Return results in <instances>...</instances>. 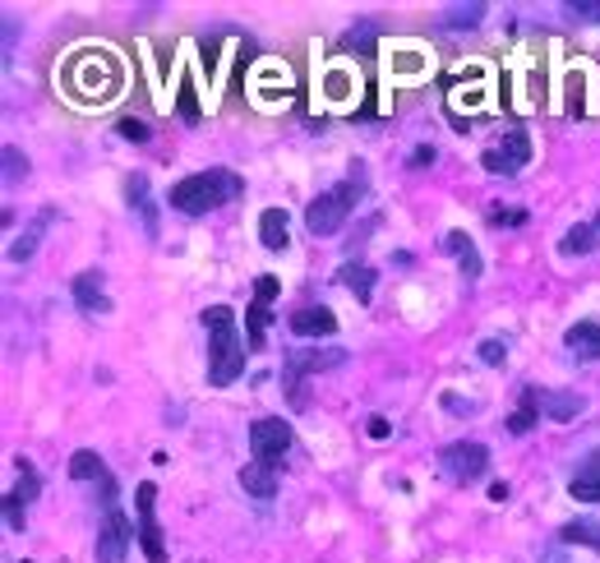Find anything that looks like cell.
<instances>
[{"instance_id": "11", "label": "cell", "mask_w": 600, "mask_h": 563, "mask_svg": "<svg viewBox=\"0 0 600 563\" xmlns=\"http://www.w3.org/2000/svg\"><path fill=\"white\" fill-rule=\"evenodd\" d=\"M37 490H42V480H37V472L28 467V462H19V485L5 494V517L14 531H24V509L37 499Z\"/></svg>"}, {"instance_id": "19", "label": "cell", "mask_w": 600, "mask_h": 563, "mask_svg": "<svg viewBox=\"0 0 600 563\" xmlns=\"http://www.w3.org/2000/svg\"><path fill=\"white\" fill-rule=\"evenodd\" d=\"M74 301H79V309H88V315H107L111 301L102 296V273H79V278H74Z\"/></svg>"}, {"instance_id": "33", "label": "cell", "mask_w": 600, "mask_h": 563, "mask_svg": "<svg viewBox=\"0 0 600 563\" xmlns=\"http://www.w3.org/2000/svg\"><path fill=\"white\" fill-rule=\"evenodd\" d=\"M389 430H393V425L383 416H370V439H389Z\"/></svg>"}, {"instance_id": "10", "label": "cell", "mask_w": 600, "mask_h": 563, "mask_svg": "<svg viewBox=\"0 0 600 563\" xmlns=\"http://www.w3.org/2000/svg\"><path fill=\"white\" fill-rule=\"evenodd\" d=\"M527 397L540 416H550V420H573V416H583L587 412V397L583 393H564V388H527Z\"/></svg>"}, {"instance_id": "8", "label": "cell", "mask_w": 600, "mask_h": 563, "mask_svg": "<svg viewBox=\"0 0 600 563\" xmlns=\"http://www.w3.org/2000/svg\"><path fill=\"white\" fill-rule=\"evenodd\" d=\"M134 509H139V546L148 554V563H167V546H162V527L152 509H158V485L144 480L139 490H134Z\"/></svg>"}, {"instance_id": "23", "label": "cell", "mask_w": 600, "mask_h": 563, "mask_svg": "<svg viewBox=\"0 0 600 563\" xmlns=\"http://www.w3.org/2000/svg\"><path fill=\"white\" fill-rule=\"evenodd\" d=\"M480 19H486V5L472 0V5H449L443 10V28H476Z\"/></svg>"}, {"instance_id": "17", "label": "cell", "mask_w": 600, "mask_h": 563, "mask_svg": "<svg viewBox=\"0 0 600 563\" xmlns=\"http://www.w3.org/2000/svg\"><path fill=\"white\" fill-rule=\"evenodd\" d=\"M241 490L255 494V499H273L278 494V467H268V462H245V467H241Z\"/></svg>"}, {"instance_id": "29", "label": "cell", "mask_w": 600, "mask_h": 563, "mask_svg": "<svg viewBox=\"0 0 600 563\" xmlns=\"http://www.w3.org/2000/svg\"><path fill=\"white\" fill-rule=\"evenodd\" d=\"M476 356L486 360V365H503V360H509V346H503L499 338H486V342L476 346Z\"/></svg>"}, {"instance_id": "22", "label": "cell", "mask_w": 600, "mask_h": 563, "mask_svg": "<svg viewBox=\"0 0 600 563\" xmlns=\"http://www.w3.org/2000/svg\"><path fill=\"white\" fill-rule=\"evenodd\" d=\"M70 476H74V480H111V472L102 467V457L88 453V449H79V453L70 457Z\"/></svg>"}, {"instance_id": "25", "label": "cell", "mask_w": 600, "mask_h": 563, "mask_svg": "<svg viewBox=\"0 0 600 563\" xmlns=\"http://www.w3.org/2000/svg\"><path fill=\"white\" fill-rule=\"evenodd\" d=\"M568 540V546H591V550H600V527L596 522H568L564 531H559Z\"/></svg>"}, {"instance_id": "3", "label": "cell", "mask_w": 600, "mask_h": 563, "mask_svg": "<svg viewBox=\"0 0 600 563\" xmlns=\"http://www.w3.org/2000/svg\"><path fill=\"white\" fill-rule=\"evenodd\" d=\"M360 194H365V171H352V176H346L342 185L315 194V204L305 208V227H309V236H333V231H342V222L356 212Z\"/></svg>"}, {"instance_id": "34", "label": "cell", "mask_w": 600, "mask_h": 563, "mask_svg": "<svg viewBox=\"0 0 600 563\" xmlns=\"http://www.w3.org/2000/svg\"><path fill=\"white\" fill-rule=\"evenodd\" d=\"M14 37H19V28H14V19H5V61L14 56Z\"/></svg>"}, {"instance_id": "2", "label": "cell", "mask_w": 600, "mask_h": 563, "mask_svg": "<svg viewBox=\"0 0 600 563\" xmlns=\"http://www.w3.org/2000/svg\"><path fill=\"white\" fill-rule=\"evenodd\" d=\"M245 194V181L236 176V171L226 167H208V171H195V176H185L171 185V208L185 212V218H199V212H212L222 204H236Z\"/></svg>"}, {"instance_id": "21", "label": "cell", "mask_w": 600, "mask_h": 563, "mask_svg": "<svg viewBox=\"0 0 600 563\" xmlns=\"http://www.w3.org/2000/svg\"><path fill=\"white\" fill-rule=\"evenodd\" d=\"M338 278L346 282V291H352V296H356L360 305H370V301H375V273H370L365 264H346Z\"/></svg>"}, {"instance_id": "26", "label": "cell", "mask_w": 600, "mask_h": 563, "mask_svg": "<svg viewBox=\"0 0 600 563\" xmlns=\"http://www.w3.org/2000/svg\"><path fill=\"white\" fill-rule=\"evenodd\" d=\"M568 19H583V24H600V0H564Z\"/></svg>"}, {"instance_id": "13", "label": "cell", "mask_w": 600, "mask_h": 563, "mask_svg": "<svg viewBox=\"0 0 600 563\" xmlns=\"http://www.w3.org/2000/svg\"><path fill=\"white\" fill-rule=\"evenodd\" d=\"M125 194H130V208L144 218V236L158 241L162 227H158V204H152V194H148V176H130V181H125Z\"/></svg>"}, {"instance_id": "9", "label": "cell", "mask_w": 600, "mask_h": 563, "mask_svg": "<svg viewBox=\"0 0 600 563\" xmlns=\"http://www.w3.org/2000/svg\"><path fill=\"white\" fill-rule=\"evenodd\" d=\"M130 540H134L130 517L121 513V503H111V509H107V522H102V531H98V563H121L125 550H130Z\"/></svg>"}, {"instance_id": "30", "label": "cell", "mask_w": 600, "mask_h": 563, "mask_svg": "<svg viewBox=\"0 0 600 563\" xmlns=\"http://www.w3.org/2000/svg\"><path fill=\"white\" fill-rule=\"evenodd\" d=\"M115 130H121V139H130V144H148V134H152L148 121H134V115H125Z\"/></svg>"}, {"instance_id": "5", "label": "cell", "mask_w": 600, "mask_h": 563, "mask_svg": "<svg viewBox=\"0 0 600 563\" xmlns=\"http://www.w3.org/2000/svg\"><path fill=\"white\" fill-rule=\"evenodd\" d=\"M527 162H531V139L522 130H509L503 139H494L486 152H480V167H486L490 176H517Z\"/></svg>"}, {"instance_id": "16", "label": "cell", "mask_w": 600, "mask_h": 563, "mask_svg": "<svg viewBox=\"0 0 600 563\" xmlns=\"http://www.w3.org/2000/svg\"><path fill=\"white\" fill-rule=\"evenodd\" d=\"M443 249L457 259V268H462V278H467V282H476L480 273H486V264H480V255H476V245H472L467 231H449V236H443Z\"/></svg>"}, {"instance_id": "12", "label": "cell", "mask_w": 600, "mask_h": 563, "mask_svg": "<svg viewBox=\"0 0 600 563\" xmlns=\"http://www.w3.org/2000/svg\"><path fill=\"white\" fill-rule=\"evenodd\" d=\"M286 323H292L296 338H328V333H338V315L328 305H301Z\"/></svg>"}, {"instance_id": "28", "label": "cell", "mask_w": 600, "mask_h": 563, "mask_svg": "<svg viewBox=\"0 0 600 563\" xmlns=\"http://www.w3.org/2000/svg\"><path fill=\"white\" fill-rule=\"evenodd\" d=\"M19 176H28V158L14 144H5V181H19Z\"/></svg>"}, {"instance_id": "4", "label": "cell", "mask_w": 600, "mask_h": 563, "mask_svg": "<svg viewBox=\"0 0 600 563\" xmlns=\"http://www.w3.org/2000/svg\"><path fill=\"white\" fill-rule=\"evenodd\" d=\"M439 472L449 476L453 485H472L490 472V449L486 443H449V449H439Z\"/></svg>"}, {"instance_id": "1", "label": "cell", "mask_w": 600, "mask_h": 563, "mask_svg": "<svg viewBox=\"0 0 600 563\" xmlns=\"http://www.w3.org/2000/svg\"><path fill=\"white\" fill-rule=\"evenodd\" d=\"M204 328H208V383L226 388L245 375V338L236 328V309L231 305H208L204 309Z\"/></svg>"}, {"instance_id": "27", "label": "cell", "mask_w": 600, "mask_h": 563, "mask_svg": "<svg viewBox=\"0 0 600 563\" xmlns=\"http://www.w3.org/2000/svg\"><path fill=\"white\" fill-rule=\"evenodd\" d=\"M536 420H540V412H536V406H531L527 397H522V412H513V416H509V430H513V435H527Z\"/></svg>"}, {"instance_id": "35", "label": "cell", "mask_w": 600, "mask_h": 563, "mask_svg": "<svg viewBox=\"0 0 600 563\" xmlns=\"http://www.w3.org/2000/svg\"><path fill=\"white\" fill-rule=\"evenodd\" d=\"M416 167H425V162H434V148H416V158H412Z\"/></svg>"}, {"instance_id": "24", "label": "cell", "mask_w": 600, "mask_h": 563, "mask_svg": "<svg viewBox=\"0 0 600 563\" xmlns=\"http://www.w3.org/2000/svg\"><path fill=\"white\" fill-rule=\"evenodd\" d=\"M596 236H600L596 227L577 222V227L568 231V236H564V255H591V249H596Z\"/></svg>"}, {"instance_id": "18", "label": "cell", "mask_w": 600, "mask_h": 563, "mask_svg": "<svg viewBox=\"0 0 600 563\" xmlns=\"http://www.w3.org/2000/svg\"><path fill=\"white\" fill-rule=\"evenodd\" d=\"M564 346L577 356V360H600V323H573L564 333Z\"/></svg>"}, {"instance_id": "6", "label": "cell", "mask_w": 600, "mask_h": 563, "mask_svg": "<svg viewBox=\"0 0 600 563\" xmlns=\"http://www.w3.org/2000/svg\"><path fill=\"white\" fill-rule=\"evenodd\" d=\"M346 360V352H292L286 356V365H282V383L292 388V402L296 406H305V397H301V383H305V375H319V370H338V365Z\"/></svg>"}, {"instance_id": "20", "label": "cell", "mask_w": 600, "mask_h": 563, "mask_svg": "<svg viewBox=\"0 0 600 563\" xmlns=\"http://www.w3.org/2000/svg\"><path fill=\"white\" fill-rule=\"evenodd\" d=\"M259 241H264L268 255H282V249L292 245V241H286V212L282 208H268L259 218Z\"/></svg>"}, {"instance_id": "31", "label": "cell", "mask_w": 600, "mask_h": 563, "mask_svg": "<svg viewBox=\"0 0 600 563\" xmlns=\"http://www.w3.org/2000/svg\"><path fill=\"white\" fill-rule=\"evenodd\" d=\"M255 296H259V301H273V296H278V278H268V273H264L259 286H255Z\"/></svg>"}, {"instance_id": "14", "label": "cell", "mask_w": 600, "mask_h": 563, "mask_svg": "<svg viewBox=\"0 0 600 563\" xmlns=\"http://www.w3.org/2000/svg\"><path fill=\"white\" fill-rule=\"evenodd\" d=\"M56 222V208H42V212H37V218L24 227V231H19V241L10 245V264H28L33 255H37V241H42V231Z\"/></svg>"}, {"instance_id": "7", "label": "cell", "mask_w": 600, "mask_h": 563, "mask_svg": "<svg viewBox=\"0 0 600 563\" xmlns=\"http://www.w3.org/2000/svg\"><path fill=\"white\" fill-rule=\"evenodd\" d=\"M249 449H255V462H268V467H278L292 449V425L278 420V416H264L249 425Z\"/></svg>"}, {"instance_id": "15", "label": "cell", "mask_w": 600, "mask_h": 563, "mask_svg": "<svg viewBox=\"0 0 600 563\" xmlns=\"http://www.w3.org/2000/svg\"><path fill=\"white\" fill-rule=\"evenodd\" d=\"M568 494L577 503H600V453L583 457V467H577L573 480H568Z\"/></svg>"}, {"instance_id": "32", "label": "cell", "mask_w": 600, "mask_h": 563, "mask_svg": "<svg viewBox=\"0 0 600 563\" xmlns=\"http://www.w3.org/2000/svg\"><path fill=\"white\" fill-rule=\"evenodd\" d=\"M490 222H494V227H503V222L517 227V222H522V212H503V208H494V212H490Z\"/></svg>"}, {"instance_id": "36", "label": "cell", "mask_w": 600, "mask_h": 563, "mask_svg": "<svg viewBox=\"0 0 600 563\" xmlns=\"http://www.w3.org/2000/svg\"><path fill=\"white\" fill-rule=\"evenodd\" d=\"M596 231H600V218H596Z\"/></svg>"}]
</instances>
